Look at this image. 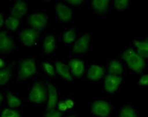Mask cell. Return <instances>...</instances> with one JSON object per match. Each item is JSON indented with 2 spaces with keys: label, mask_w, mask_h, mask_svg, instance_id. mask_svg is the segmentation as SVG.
<instances>
[{
  "label": "cell",
  "mask_w": 148,
  "mask_h": 117,
  "mask_svg": "<svg viewBox=\"0 0 148 117\" xmlns=\"http://www.w3.org/2000/svg\"><path fill=\"white\" fill-rule=\"evenodd\" d=\"M0 117H21L20 113L13 108H5L3 110Z\"/></svg>",
  "instance_id": "484cf974"
},
{
  "label": "cell",
  "mask_w": 148,
  "mask_h": 117,
  "mask_svg": "<svg viewBox=\"0 0 148 117\" xmlns=\"http://www.w3.org/2000/svg\"><path fill=\"white\" fill-rule=\"evenodd\" d=\"M122 81L123 79L120 76L108 74L104 80V87L106 92L109 93H114L119 89Z\"/></svg>",
  "instance_id": "ba28073f"
},
{
  "label": "cell",
  "mask_w": 148,
  "mask_h": 117,
  "mask_svg": "<svg viewBox=\"0 0 148 117\" xmlns=\"http://www.w3.org/2000/svg\"><path fill=\"white\" fill-rule=\"evenodd\" d=\"M134 45L136 47V52L143 58L148 56V43L147 41L135 40L134 41Z\"/></svg>",
  "instance_id": "ac0fdd59"
},
{
  "label": "cell",
  "mask_w": 148,
  "mask_h": 117,
  "mask_svg": "<svg viewBox=\"0 0 148 117\" xmlns=\"http://www.w3.org/2000/svg\"><path fill=\"white\" fill-rule=\"evenodd\" d=\"M55 70L57 73L64 79L72 81L73 77L70 73L69 66L62 61H58L55 63Z\"/></svg>",
  "instance_id": "9a60e30c"
},
{
  "label": "cell",
  "mask_w": 148,
  "mask_h": 117,
  "mask_svg": "<svg viewBox=\"0 0 148 117\" xmlns=\"http://www.w3.org/2000/svg\"><path fill=\"white\" fill-rule=\"evenodd\" d=\"M83 0H67V3L72 6H79L83 3Z\"/></svg>",
  "instance_id": "f546056e"
},
{
  "label": "cell",
  "mask_w": 148,
  "mask_h": 117,
  "mask_svg": "<svg viewBox=\"0 0 148 117\" xmlns=\"http://www.w3.org/2000/svg\"><path fill=\"white\" fill-rule=\"evenodd\" d=\"M5 24L8 29L11 31H15L20 25V21L17 18L10 16L5 20Z\"/></svg>",
  "instance_id": "44dd1931"
},
{
  "label": "cell",
  "mask_w": 148,
  "mask_h": 117,
  "mask_svg": "<svg viewBox=\"0 0 148 117\" xmlns=\"http://www.w3.org/2000/svg\"><path fill=\"white\" fill-rule=\"evenodd\" d=\"M148 84V76L147 74L143 75H142L139 81H138V85L140 86H142V87H145V86H147Z\"/></svg>",
  "instance_id": "f1b7e54d"
},
{
  "label": "cell",
  "mask_w": 148,
  "mask_h": 117,
  "mask_svg": "<svg viewBox=\"0 0 148 117\" xmlns=\"http://www.w3.org/2000/svg\"><path fill=\"white\" fill-rule=\"evenodd\" d=\"M11 71L10 68L0 70V86L7 84L11 78Z\"/></svg>",
  "instance_id": "cb8c5ba5"
},
{
  "label": "cell",
  "mask_w": 148,
  "mask_h": 117,
  "mask_svg": "<svg viewBox=\"0 0 148 117\" xmlns=\"http://www.w3.org/2000/svg\"><path fill=\"white\" fill-rule=\"evenodd\" d=\"M43 69L45 72L49 76H54L56 74V70L55 67L48 63H45L43 64Z\"/></svg>",
  "instance_id": "4316f807"
},
{
  "label": "cell",
  "mask_w": 148,
  "mask_h": 117,
  "mask_svg": "<svg viewBox=\"0 0 148 117\" xmlns=\"http://www.w3.org/2000/svg\"><path fill=\"white\" fill-rule=\"evenodd\" d=\"M7 103L8 107L13 109L20 107L22 104L20 98L11 93H8L7 96Z\"/></svg>",
  "instance_id": "ffe728a7"
},
{
  "label": "cell",
  "mask_w": 148,
  "mask_h": 117,
  "mask_svg": "<svg viewBox=\"0 0 148 117\" xmlns=\"http://www.w3.org/2000/svg\"><path fill=\"white\" fill-rule=\"evenodd\" d=\"M3 100H4V97H3V94L1 93V92H0V105H1L3 101Z\"/></svg>",
  "instance_id": "e575fe53"
},
{
  "label": "cell",
  "mask_w": 148,
  "mask_h": 117,
  "mask_svg": "<svg viewBox=\"0 0 148 117\" xmlns=\"http://www.w3.org/2000/svg\"><path fill=\"white\" fill-rule=\"evenodd\" d=\"M47 110L49 111L55 108L58 103V93L56 87L49 83L47 86Z\"/></svg>",
  "instance_id": "7c38bea8"
},
{
  "label": "cell",
  "mask_w": 148,
  "mask_h": 117,
  "mask_svg": "<svg viewBox=\"0 0 148 117\" xmlns=\"http://www.w3.org/2000/svg\"><path fill=\"white\" fill-rule=\"evenodd\" d=\"M4 23V18L2 14H0V28L2 27Z\"/></svg>",
  "instance_id": "d6a6232c"
},
{
  "label": "cell",
  "mask_w": 148,
  "mask_h": 117,
  "mask_svg": "<svg viewBox=\"0 0 148 117\" xmlns=\"http://www.w3.org/2000/svg\"><path fill=\"white\" fill-rule=\"evenodd\" d=\"M62 113L58 109L55 108L47 111L44 115V117H62Z\"/></svg>",
  "instance_id": "83f0119b"
},
{
  "label": "cell",
  "mask_w": 148,
  "mask_h": 117,
  "mask_svg": "<svg viewBox=\"0 0 148 117\" xmlns=\"http://www.w3.org/2000/svg\"><path fill=\"white\" fill-rule=\"evenodd\" d=\"M104 75V68L98 65H91L87 71V78L92 81H99L102 79Z\"/></svg>",
  "instance_id": "4fadbf2b"
},
{
  "label": "cell",
  "mask_w": 148,
  "mask_h": 117,
  "mask_svg": "<svg viewBox=\"0 0 148 117\" xmlns=\"http://www.w3.org/2000/svg\"><path fill=\"white\" fill-rule=\"evenodd\" d=\"M63 41L67 44H70L76 39V33L74 29H69L66 31L63 34Z\"/></svg>",
  "instance_id": "603a6c76"
},
{
  "label": "cell",
  "mask_w": 148,
  "mask_h": 117,
  "mask_svg": "<svg viewBox=\"0 0 148 117\" xmlns=\"http://www.w3.org/2000/svg\"><path fill=\"white\" fill-rule=\"evenodd\" d=\"M67 117H76V116H74V115H71V116H67Z\"/></svg>",
  "instance_id": "d590c367"
},
{
  "label": "cell",
  "mask_w": 148,
  "mask_h": 117,
  "mask_svg": "<svg viewBox=\"0 0 148 117\" xmlns=\"http://www.w3.org/2000/svg\"><path fill=\"white\" fill-rule=\"evenodd\" d=\"M112 111V105L105 100H97L91 106V113L98 117H108Z\"/></svg>",
  "instance_id": "277c9868"
},
{
  "label": "cell",
  "mask_w": 148,
  "mask_h": 117,
  "mask_svg": "<svg viewBox=\"0 0 148 117\" xmlns=\"http://www.w3.org/2000/svg\"><path fill=\"white\" fill-rule=\"evenodd\" d=\"M123 72V67L122 64L116 60H112L108 66V73L110 75H120Z\"/></svg>",
  "instance_id": "d6986e66"
},
{
  "label": "cell",
  "mask_w": 148,
  "mask_h": 117,
  "mask_svg": "<svg viewBox=\"0 0 148 117\" xmlns=\"http://www.w3.org/2000/svg\"><path fill=\"white\" fill-rule=\"evenodd\" d=\"M5 66V62L1 58H0V70L4 68Z\"/></svg>",
  "instance_id": "836d02e7"
},
{
  "label": "cell",
  "mask_w": 148,
  "mask_h": 117,
  "mask_svg": "<svg viewBox=\"0 0 148 117\" xmlns=\"http://www.w3.org/2000/svg\"><path fill=\"white\" fill-rule=\"evenodd\" d=\"M37 70V64L34 60L31 58L23 60L19 64V78L22 80L27 79L34 76L36 74Z\"/></svg>",
  "instance_id": "7a4b0ae2"
},
{
  "label": "cell",
  "mask_w": 148,
  "mask_h": 117,
  "mask_svg": "<svg viewBox=\"0 0 148 117\" xmlns=\"http://www.w3.org/2000/svg\"><path fill=\"white\" fill-rule=\"evenodd\" d=\"M91 37L89 33H86L80 37L74 44L72 52L75 54H81L86 52L90 47Z\"/></svg>",
  "instance_id": "52a82bcc"
},
{
  "label": "cell",
  "mask_w": 148,
  "mask_h": 117,
  "mask_svg": "<svg viewBox=\"0 0 148 117\" xmlns=\"http://www.w3.org/2000/svg\"><path fill=\"white\" fill-rule=\"evenodd\" d=\"M55 10L59 20L62 22H69L73 17V12L71 8L62 3H57Z\"/></svg>",
  "instance_id": "9c48e42d"
},
{
  "label": "cell",
  "mask_w": 148,
  "mask_h": 117,
  "mask_svg": "<svg viewBox=\"0 0 148 117\" xmlns=\"http://www.w3.org/2000/svg\"><path fill=\"white\" fill-rule=\"evenodd\" d=\"M48 92L45 85L41 82H36L32 86L29 98L32 103L40 104L47 100Z\"/></svg>",
  "instance_id": "3957f363"
},
{
  "label": "cell",
  "mask_w": 148,
  "mask_h": 117,
  "mask_svg": "<svg viewBox=\"0 0 148 117\" xmlns=\"http://www.w3.org/2000/svg\"><path fill=\"white\" fill-rule=\"evenodd\" d=\"M56 46L55 37L53 35L47 36L43 41V49L45 54H49L53 52Z\"/></svg>",
  "instance_id": "e0dca14e"
},
{
  "label": "cell",
  "mask_w": 148,
  "mask_h": 117,
  "mask_svg": "<svg viewBox=\"0 0 148 117\" xmlns=\"http://www.w3.org/2000/svg\"><path fill=\"white\" fill-rule=\"evenodd\" d=\"M14 41L7 32H0V52H11L14 48Z\"/></svg>",
  "instance_id": "8fae6325"
},
{
  "label": "cell",
  "mask_w": 148,
  "mask_h": 117,
  "mask_svg": "<svg viewBox=\"0 0 148 117\" xmlns=\"http://www.w3.org/2000/svg\"><path fill=\"white\" fill-rule=\"evenodd\" d=\"M130 0H115L113 3L114 8L119 11L127 10L130 6Z\"/></svg>",
  "instance_id": "d4e9b609"
},
{
  "label": "cell",
  "mask_w": 148,
  "mask_h": 117,
  "mask_svg": "<svg viewBox=\"0 0 148 117\" xmlns=\"http://www.w3.org/2000/svg\"><path fill=\"white\" fill-rule=\"evenodd\" d=\"M109 0H94L91 2V7L98 14H105L109 7Z\"/></svg>",
  "instance_id": "2e32d148"
},
{
  "label": "cell",
  "mask_w": 148,
  "mask_h": 117,
  "mask_svg": "<svg viewBox=\"0 0 148 117\" xmlns=\"http://www.w3.org/2000/svg\"><path fill=\"white\" fill-rule=\"evenodd\" d=\"M64 103L67 106V109H71L75 105V103L71 99L66 100V101H64Z\"/></svg>",
  "instance_id": "1f68e13d"
},
{
  "label": "cell",
  "mask_w": 148,
  "mask_h": 117,
  "mask_svg": "<svg viewBox=\"0 0 148 117\" xmlns=\"http://www.w3.org/2000/svg\"><path fill=\"white\" fill-rule=\"evenodd\" d=\"M122 58L134 72L140 74L145 68L144 58L132 48L127 49L122 54Z\"/></svg>",
  "instance_id": "6da1fadb"
},
{
  "label": "cell",
  "mask_w": 148,
  "mask_h": 117,
  "mask_svg": "<svg viewBox=\"0 0 148 117\" xmlns=\"http://www.w3.org/2000/svg\"><path fill=\"white\" fill-rule=\"evenodd\" d=\"M19 37L23 45L26 47H33L39 37V31L32 28L26 29L21 32Z\"/></svg>",
  "instance_id": "8992f818"
},
{
  "label": "cell",
  "mask_w": 148,
  "mask_h": 117,
  "mask_svg": "<svg viewBox=\"0 0 148 117\" xmlns=\"http://www.w3.org/2000/svg\"><path fill=\"white\" fill-rule=\"evenodd\" d=\"M119 117H138V115L133 108L130 106H124L120 109Z\"/></svg>",
  "instance_id": "7402d4cb"
},
{
  "label": "cell",
  "mask_w": 148,
  "mask_h": 117,
  "mask_svg": "<svg viewBox=\"0 0 148 117\" xmlns=\"http://www.w3.org/2000/svg\"><path fill=\"white\" fill-rule=\"evenodd\" d=\"M69 68L72 76L80 78L85 72V63L79 59H72L69 63Z\"/></svg>",
  "instance_id": "30bf717a"
},
{
  "label": "cell",
  "mask_w": 148,
  "mask_h": 117,
  "mask_svg": "<svg viewBox=\"0 0 148 117\" xmlns=\"http://www.w3.org/2000/svg\"><path fill=\"white\" fill-rule=\"evenodd\" d=\"M58 110L60 111V112H63L65 111L67 109V106L64 103V101H61L60 102H59L58 103Z\"/></svg>",
  "instance_id": "4dcf8cb0"
},
{
  "label": "cell",
  "mask_w": 148,
  "mask_h": 117,
  "mask_svg": "<svg viewBox=\"0 0 148 117\" xmlns=\"http://www.w3.org/2000/svg\"><path fill=\"white\" fill-rule=\"evenodd\" d=\"M28 7L23 1H18L14 5L10 12L11 16L18 19L24 17L27 12Z\"/></svg>",
  "instance_id": "5bb4252c"
},
{
  "label": "cell",
  "mask_w": 148,
  "mask_h": 117,
  "mask_svg": "<svg viewBox=\"0 0 148 117\" xmlns=\"http://www.w3.org/2000/svg\"><path fill=\"white\" fill-rule=\"evenodd\" d=\"M28 23L32 29L38 31L47 26L48 23V17L44 13H34L29 17Z\"/></svg>",
  "instance_id": "5b68a950"
}]
</instances>
